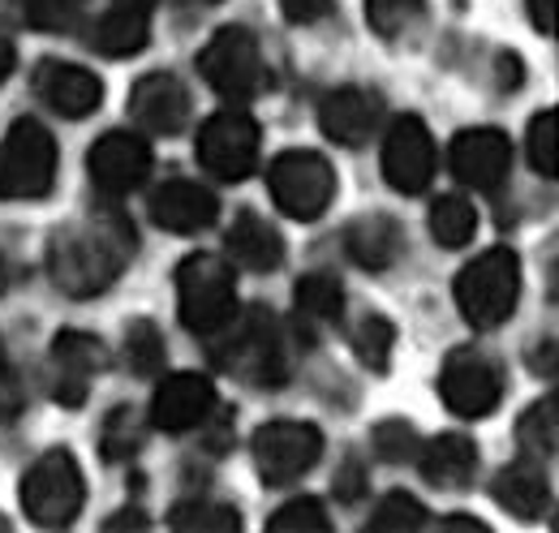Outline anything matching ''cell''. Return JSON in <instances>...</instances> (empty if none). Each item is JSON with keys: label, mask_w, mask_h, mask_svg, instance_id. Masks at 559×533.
<instances>
[{"label": "cell", "mask_w": 559, "mask_h": 533, "mask_svg": "<svg viewBox=\"0 0 559 533\" xmlns=\"http://www.w3.org/2000/svg\"><path fill=\"white\" fill-rule=\"evenodd\" d=\"M134 246H139L134 224L117 206H104V211H91L86 220H78L52 237L48 271H52L61 293L95 297V293L112 288V280L134 259Z\"/></svg>", "instance_id": "6da1fadb"}, {"label": "cell", "mask_w": 559, "mask_h": 533, "mask_svg": "<svg viewBox=\"0 0 559 533\" xmlns=\"http://www.w3.org/2000/svg\"><path fill=\"white\" fill-rule=\"evenodd\" d=\"M219 344L211 348L215 353V366L254 383V388H280L288 379V362H284V344H280L276 319L259 306L233 315L224 328H219Z\"/></svg>", "instance_id": "7a4b0ae2"}, {"label": "cell", "mask_w": 559, "mask_h": 533, "mask_svg": "<svg viewBox=\"0 0 559 533\" xmlns=\"http://www.w3.org/2000/svg\"><path fill=\"white\" fill-rule=\"evenodd\" d=\"M516 301H521V259L508 246L478 254L456 275V306L465 323L478 332L503 328L516 315Z\"/></svg>", "instance_id": "3957f363"}, {"label": "cell", "mask_w": 559, "mask_h": 533, "mask_svg": "<svg viewBox=\"0 0 559 533\" xmlns=\"http://www.w3.org/2000/svg\"><path fill=\"white\" fill-rule=\"evenodd\" d=\"M177 310L199 335H215L237 315V275L219 254H190L177 266Z\"/></svg>", "instance_id": "277c9868"}, {"label": "cell", "mask_w": 559, "mask_h": 533, "mask_svg": "<svg viewBox=\"0 0 559 533\" xmlns=\"http://www.w3.org/2000/svg\"><path fill=\"white\" fill-rule=\"evenodd\" d=\"M22 508L35 525L44 530H66L73 525V517L82 512L86 486H82V469L73 461V452L52 448L44 452L35 465L22 473Z\"/></svg>", "instance_id": "5b68a950"}, {"label": "cell", "mask_w": 559, "mask_h": 533, "mask_svg": "<svg viewBox=\"0 0 559 533\" xmlns=\"http://www.w3.org/2000/svg\"><path fill=\"white\" fill-rule=\"evenodd\" d=\"M57 186V142L35 117L13 121L0 146V199H48Z\"/></svg>", "instance_id": "8992f818"}, {"label": "cell", "mask_w": 559, "mask_h": 533, "mask_svg": "<svg viewBox=\"0 0 559 533\" xmlns=\"http://www.w3.org/2000/svg\"><path fill=\"white\" fill-rule=\"evenodd\" d=\"M267 190L288 220H319L336 199V173L319 151H284L267 168Z\"/></svg>", "instance_id": "52a82bcc"}, {"label": "cell", "mask_w": 559, "mask_h": 533, "mask_svg": "<svg viewBox=\"0 0 559 533\" xmlns=\"http://www.w3.org/2000/svg\"><path fill=\"white\" fill-rule=\"evenodd\" d=\"M199 69L211 86L233 99L246 104L267 86V66H263V48L246 26H224L211 35V44L199 52Z\"/></svg>", "instance_id": "ba28073f"}, {"label": "cell", "mask_w": 559, "mask_h": 533, "mask_svg": "<svg viewBox=\"0 0 559 533\" xmlns=\"http://www.w3.org/2000/svg\"><path fill=\"white\" fill-rule=\"evenodd\" d=\"M259 121L241 108H224L203 121V130L194 138L199 164L219 181H246L259 164Z\"/></svg>", "instance_id": "9c48e42d"}, {"label": "cell", "mask_w": 559, "mask_h": 533, "mask_svg": "<svg viewBox=\"0 0 559 533\" xmlns=\"http://www.w3.org/2000/svg\"><path fill=\"white\" fill-rule=\"evenodd\" d=\"M250 452H254V469H259L263 486H288L319 465L323 430L310 422H267L254 430Z\"/></svg>", "instance_id": "30bf717a"}, {"label": "cell", "mask_w": 559, "mask_h": 533, "mask_svg": "<svg viewBox=\"0 0 559 533\" xmlns=\"http://www.w3.org/2000/svg\"><path fill=\"white\" fill-rule=\"evenodd\" d=\"M439 396L456 417L478 422L495 413L503 400V370L483 348H456L439 370Z\"/></svg>", "instance_id": "8fae6325"}, {"label": "cell", "mask_w": 559, "mask_h": 533, "mask_svg": "<svg viewBox=\"0 0 559 533\" xmlns=\"http://www.w3.org/2000/svg\"><path fill=\"white\" fill-rule=\"evenodd\" d=\"M86 173H91V186L99 194L121 199V194L139 190L142 181L151 177V142L142 133H130V130L104 133L86 151Z\"/></svg>", "instance_id": "7c38bea8"}, {"label": "cell", "mask_w": 559, "mask_h": 533, "mask_svg": "<svg viewBox=\"0 0 559 533\" xmlns=\"http://www.w3.org/2000/svg\"><path fill=\"white\" fill-rule=\"evenodd\" d=\"M383 177L396 194H421L435 177V138L421 117H401L383 138Z\"/></svg>", "instance_id": "4fadbf2b"}, {"label": "cell", "mask_w": 559, "mask_h": 533, "mask_svg": "<svg viewBox=\"0 0 559 533\" xmlns=\"http://www.w3.org/2000/svg\"><path fill=\"white\" fill-rule=\"evenodd\" d=\"M448 168H452V177L461 186L490 194L512 173V142H508V133L499 130H461L452 138Z\"/></svg>", "instance_id": "5bb4252c"}, {"label": "cell", "mask_w": 559, "mask_h": 533, "mask_svg": "<svg viewBox=\"0 0 559 533\" xmlns=\"http://www.w3.org/2000/svg\"><path fill=\"white\" fill-rule=\"evenodd\" d=\"M215 383L207 375H194V370H181V375H168L155 396H151V422L168 435H186V430H199L215 413Z\"/></svg>", "instance_id": "9a60e30c"}, {"label": "cell", "mask_w": 559, "mask_h": 533, "mask_svg": "<svg viewBox=\"0 0 559 533\" xmlns=\"http://www.w3.org/2000/svg\"><path fill=\"white\" fill-rule=\"evenodd\" d=\"M130 117L139 121V130L168 138L181 133L190 121V91L177 73H146L139 86L130 91Z\"/></svg>", "instance_id": "2e32d148"}, {"label": "cell", "mask_w": 559, "mask_h": 533, "mask_svg": "<svg viewBox=\"0 0 559 533\" xmlns=\"http://www.w3.org/2000/svg\"><path fill=\"white\" fill-rule=\"evenodd\" d=\"M99 366H104V348H99V340L86 332H57L52 340V396L61 400V404H86L91 396V379L99 375Z\"/></svg>", "instance_id": "e0dca14e"}, {"label": "cell", "mask_w": 559, "mask_h": 533, "mask_svg": "<svg viewBox=\"0 0 559 533\" xmlns=\"http://www.w3.org/2000/svg\"><path fill=\"white\" fill-rule=\"evenodd\" d=\"M35 95L57 112V117H70V121H82L99 108L104 99V82L82 66H70V61H44L35 69Z\"/></svg>", "instance_id": "ac0fdd59"}, {"label": "cell", "mask_w": 559, "mask_h": 533, "mask_svg": "<svg viewBox=\"0 0 559 533\" xmlns=\"http://www.w3.org/2000/svg\"><path fill=\"white\" fill-rule=\"evenodd\" d=\"M215 215H219V199L211 194L207 186L186 181V177H173L151 194V220L164 233H181V237L203 233V228L215 224Z\"/></svg>", "instance_id": "d6986e66"}, {"label": "cell", "mask_w": 559, "mask_h": 533, "mask_svg": "<svg viewBox=\"0 0 559 533\" xmlns=\"http://www.w3.org/2000/svg\"><path fill=\"white\" fill-rule=\"evenodd\" d=\"M379 117H383L379 95H370V91H361V86H341V91H332V95L323 99V108H319V126H323V133H328L332 142H341V146H361V142H370V133L379 130Z\"/></svg>", "instance_id": "ffe728a7"}, {"label": "cell", "mask_w": 559, "mask_h": 533, "mask_svg": "<svg viewBox=\"0 0 559 533\" xmlns=\"http://www.w3.org/2000/svg\"><path fill=\"white\" fill-rule=\"evenodd\" d=\"M490 490H495V504L508 508V512L521 517V521L543 517L547 504H551L547 469H543V461H534V457H521V461H512L508 469H499Z\"/></svg>", "instance_id": "44dd1931"}, {"label": "cell", "mask_w": 559, "mask_h": 533, "mask_svg": "<svg viewBox=\"0 0 559 533\" xmlns=\"http://www.w3.org/2000/svg\"><path fill=\"white\" fill-rule=\"evenodd\" d=\"M151 44V9L134 0H112V9L91 26V48L99 57H134Z\"/></svg>", "instance_id": "7402d4cb"}, {"label": "cell", "mask_w": 559, "mask_h": 533, "mask_svg": "<svg viewBox=\"0 0 559 533\" xmlns=\"http://www.w3.org/2000/svg\"><path fill=\"white\" fill-rule=\"evenodd\" d=\"M228 259L246 271H276L284 263V237L276 233V224H267L259 211H241L224 237Z\"/></svg>", "instance_id": "603a6c76"}, {"label": "cell", "mask_w": 559, "mask_h": 533, "mask_svg": "<svg viewBox=\"0 0 559 533\" xmlns=\"http://www.w3.org/2000/svg\"><path fill=\"white\" fill-rule=\"evenodd\" d=\"M418 465L430 486L439 490H465L478 473V448L465 435H439L435 443H421Z\"/></svg>", "instance_id": "cb8c5ba5"}, {"label": "cell", "mask_w": 559, "mask_h": 533, "mask_svg": "<svg viewBox=\"0 0 559 533\" xmlns=\"http://www.w3.org/2000/svg\"><path fill=\"white\" fill-rule=\"evenodd\" d=\"M345 246H349L357 266L388 271V266H396V259L405 254V228L392 215H361L349 233H345Z\"/></svg>", "instance_id": "d4e9b609"}, {"label": "cell", "mask_w": 559, "mask_h": 533, "mask_svg": "<svg viewBox=\"0 0 559 533\" xmlns=\"http://www.w3.org/2000/svg\"><path fill=\"white\" fill-rule=\"evenodd\" d=\"M293 306H297V332L319 335L323 328H336L345 315V288L336 275L314 271L301 275V284L293 288Z\"/></svg>", "instance_id": "484cf974"}, {"label": "cell", "mask_w": 559, "mask_h": 533, "mask_svg": "<svg viewBox=\"0 0 559 533\" xmlns=\"http://www.w3.org/2000/svg\"><path fill=\"white\" fill-rule=\"evenodd\" d=\"M474 233H478V211H474V202L448 194V199H439L430 206V237H435L443 250L469 246Z\"/></svg>", "instance_id": "4316f807"}, {"label": "cell", "mask_w": 559, "mask_h": 533, "mask_svg": "<svg viewBox=\"0 0 559 533\" xmlns=\"http://www.w3.org/2000/svg\"><path fill=\"white\" fill-rule=\"evenodd\" d=\"M349 344H353V353H357V362H361L366 370L383 375V370L392 366V344H396V328H392L383 315H361V319L353 323Z\"/></svg>", "instance_id": "83f0119b"}, {"label": "cell", "mask_w": 559, "mask_h": 533, "mask_svg": "<svg viewBox=\"0 0 559 533\" xmlns=\"http://www.w3.org/2000/svg\"><path fill=\"white\" fill-rule=\"evenodd\" d=\"M168 525L177 533H233L241 530L237 508L215 504V499H186L168 512Z\"/></svg>", "instance_id": "f1b7e54d"}, {"label": "cell", "mask_w": 559, "mask_h": 533, "mask_svg": "<svg viewBox=\"0 0 559 533\" xmlns=\"http://www.w3.org/2000/svg\"><path fill=\"white\" fill-rule=\"evenodd\" d=\"M516 443H521V452L534 457V461H551V457H556V443H559L556 396L538 400V404L521 417V426H516Z\"/></svg>", "instance_id": "f546056e"}, {"label": "cell", "mask_w": 559, "mask_h": 533, "mask_svg": "<svg viewBox=\"0 0 559 533\" xmlns=\"http://www.w3.org/2000/svg\"><path fill=\"white\" fill-rule=\"evenodd\" d=\"M126 366L139 379H155L164 370V335L151 319H134L126 328Z\"/></svg>", "instance_id": "4dcf8cb0"}, {"label": "cell", "mask_w": 559, "mask_h": 533, "mask_svg": "<svg viewBox=\"0 0 559 533\" xmlns=\"http://www.w3.org/2000/svg\"><path fill=\"white\" fill-rule=\"evenodd\" d=\"M426 508H421L414 495H405V490H396V495H388L379 508H374V517H370V525L366 530L374 533H414L426 525Z\"/></svg>", "instance_id": "1f68e13d"}, {"label": "cell", "mask_w": 559, "mask_h": 533, "mask_svg": "<svg viewBox=\"0 0 559 533\" xmlns=\"http://www.w3.org/2000/svg\"><path fill=\"white\" fill-rule=\"evenodd\" d=\"M421 9H426V0H366V22L374 26V35L401 39L421 17Z\"/></svg>", "instance_id": "d6a6232c"}, {"label": "cell", "mask_w": 559, "mask_h": 533, "mask_svg": "<svg viewBox=\"0 0 559 533\" xmlns=\"http://www.w3.org/2000/svg\"><path fill=\"white\" fill-rule=\"evenodd\" d=\"M86 13V0H26L22 4V17L35 26V31H52V35H66L82 22Z\"/></svg>", "instance_id": "836d02e7"}, {"label": "cell", "mask_w": 559, "mask_h": 533, "mask_svg": "<svg viewBox=\"0 0 559 533\" xmlns=\"http://www.w3.org/2000/svg\"><path fill=\"white\" fill-rule=\"evenodd\" d=\"M142 422L134 408H112L108 422H104V457L108 461H126L142 448Z\"/></svg>", "instance_id": "e575fe53"}, {"label": "cell", "mask_w": 559, "mask_h": 533, "mask_svg": "<svg viewBox=\"0 0 559 533\" xmlns=\"http://www.w3.org/2000/svg\"><path fill=\"white\" fill-rule=\"evenodd\" d=\"M374 452L388 461V465H405V461H418L421 452V439L418 430L409 426V422H383V426H374Z\"/></svg>", "instance_id": "d590c367"}, {"label": "cell", "mask_w": 559, "mask_h": 533, "mask_svg": "<svg viewBox=\"0 0 559 533\" xmlns=\"http://www.w3.org/2000/svg\"><path fill=\"white\" fill-rule=\"evenodd\" d=\"M267 530L272 533H328L332 521H328V512H323L319 499H293V504H284L276 517L267 521Z\"/></svg>", "instance_id": "8d00e7d4"}, {"label": "cell", "mask_w": 559, "mask_h": 533, "mask_svg": "<svg viewBox=\"0 0 559 533\" xmlns=\"http://www.w3.org/2000/svg\"><path fill=\"white\" fill-rule=\"evenodd\" d=\"M556 108H547V112H538L534 121H530V164H534V173H543L547 181L556 177Z\"/></svg>", "instance_id": "74e56055"}, {"label": "cell", "mask_w": 559, "mask_h": 533, "mask_svg": "<svg viewBox=\"0 0 559 533\" xmlns=\"http://www.w3.org/2000/svg\"><path fill=\"white\" fill-rule=\"evenodd\" d=\"M280 13L293 26H310V22H323L332 13V0H280Z\"/></svg>", "instance_id": "f35d334b"}, {"label": "cell", "mask_w": 559, "mask_h": 533, "mask_svg": "<svg viewBox=\"0 0 559 533\" xmlns=\"http://www.w3.org/2000/svg\"><path fill=\"white\" fill-rule=\"evenodd\" d=\"M22 404H26V392H22L17 375L4 366V370H0V422H13V417L22 413Z\"/></svg>", "instance_id": "ab89813d"}, {"label": "cell", "mask_w": 559, "mask_h": 533, "mask_svg": "<svg viewBox=\"0 0 559 533\" xmlns=\"http://www.w3.org/2000/svg\"><path fill=\"white\" fill-rule=\"evenodd\" d=\"M530 22L543 35H556V0H530Z\"/></svg>", "instance_id": "60d3db41"}, {"label": "cell", "mask_w": 559, "mask_h": 533, "mask_svg": "<svg viewBox=\"0 0 559 533\" xmlns=\"http://www.w3.org/2000/svg\"><path fill=\"white\" fill-rule=\"evenodd\" d=\"M336 490H341V499H357L361 495V465L357 461H349L345 473L336 477Z\"/></svg>", "instance_id": "b9f144b4"}, {"label": "cell", "mask_w": 559, "mask_h": 533, "mask_svg": "<svg viewBox=\"0 0 559 533\" xmlns=\"http://www.w3.org/2000/svg\"><path fill=\"white\" fill-rule=\"evenodd\" d=\"M13 69H17V52H13V44L0 35V82H4Z\"/></svg>", "instance_id": "7bdbcfd3"}, {"label": "cell", "mask_w": 559, "mask_h": 533, "mask_svg": "<svg viewBox=\"0 0 559 533\" xmlns=\"http://www.w3.org/2000/svg\"><path fill=\"white\" fill-rule=\"evenodd\" d=\"M439 530H478V533H487V525H483V521H469V517H465V521H443Z\"/></svg>", "instance_id": "ee69618b"}, {"label": "cell", "mask_w": 559, "mask_h": 533, "mask_svg": "<svg viewBox=\"0 0 559 533\" xmlns=\"http://www.w3.org/2000/svg\"><path fill=\"white\" fill-rule=\"evenodd\" d=\"M9 288V266H4V259H0V293Z\"/></svg>", "instance_id": "f6af8a7d"}, {"label": "cell", "mask_w": 559, "mask_h": 533, "mask_svg": "<svg viewBox=\"0 0 559 533\" xmlns=\"http://www.w3.org/2000/svg\"><path fill=\"white\" fill-rule=\"evenodd\" d=\"M134 4H146V9H155V0H134Z\"/></svg>", "instance_id": "bcb514c9"}, {"label": "cell", "mask_w": 559, "mask_h": 533, "mask_svg": "<svg viewBox=\"0 0 559 533\" xmlns=\"http://www.w3.org/2000/svg\"><path fill=\"white\" fill-rule=\"evenodd\" d=\"M0 533H9V521H4V517H0Z\"/></svg>", "instance_id": "7dc6e473"}, {"label": "cell", "mask_w": 559, "mask_h": 533, "mask_svg": "<svg viewBox=\"0 0 559 533\" xmlns=\"http://www.w3.org/2000/svg\"><path fill=\"white\" fill-rule=\"evenodd\" d=\"M4 366H9V362H4V348H0V370H4Z\"/></svg>", "instance_id": "c3c4849f"}, {"label": "cell", "mask_w": 559, "mask_h": 533, "mask_svg": "<svg viewBox=\"0 0 559 533\" xmlns=\"http://www.w3.org/2000/svg\"><path fill=\"white\" fill-rule=\"evenodd\" d=\"M203 4H215V0H203Z\"/></svg>", "instance_id": "681fc988"}]
</instances>
